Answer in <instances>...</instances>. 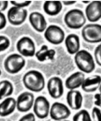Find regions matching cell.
<instances>
[{
	"label": "cell",
	"instance_id": "cell-1",
	"mask_svg": "<svg viewBox=\"0 0 101 121\" xmlns=\"http://www.w3.org/2000/svg\"><path fill=\"white\" fill-rule=\"evenodd\" d=\"M23 83L27 89L33 92L41 91L45 86L44 76L36 70H30L25 73L23 77Z\"/></svg>",
	"mask_w": 101,
	"mask_h": 121
},
{
	"label": "cell",
	"instance_id": "cell-2",
	"mask_svg": "<svg viewBox=\"0 0 101 121\" xmlns=\"http://www.w3.org/2000/svg\"><path fill=\"white\" fill-rule=\"evenodd\" d=\"M75 63L78 69L84 73H90L95 68L94 60L87 51L81 50L74 56Z\"/></svg>",
	"mask_w": 101,
	"mask_h": 121
},
{
	"label": "cell",
	"instance_id": "cell-3",
	"mask_svg": "<svg viewBox=\"0 0 101 121\" xmlns=\"http://www.w3.org/2000/svg\"><path fill=\"white\" fill-rule=\"evenodd\" d=\"M86 21V18L81 10L72 9L64 15V22L67 26L72 29H78L83 27Z\"/></svg>",
	"mask_w": 101,
	"mask_h": 121
},
{
	"label": "cell",
	"instance_id": "cell-4",
	"mask_svg": "<svg viewBox=\"0 0 101 121\" xmlns=\"http://www.w3.org/2000/svg\"><path fill=\"white\" fill-rule=\"evenodd\" d=\"M25 64L26 61L23 56L20 54L13 53L9 55L5 59L4 67L8 73L16 74L24 68Z\"/></svg>",
	"mask_w": 101,
	"mask_h": 121
},
{
	"label": "cell",
	"instance_id": "cell-5",
	"mask_svg": "<svg viewBox=\"0 0 101 121\" xmlns=\"http://www.w3.org/2000/svg\"><path fill=\"white\" fill-rule=\"evenodd\" d=\"M83 39L89 43L101 42V25L98 24H88L83 27L81 30Z\"/></svg>",
	"mask_w": 101,
	"mask_h": 121
},
{
	"label": "cell",
	"instance_id": "cell-6",
	"mask_svg": "<svg viewBox=\"0 0 101 121\" xmlns=\"http://www.w3.org/2000/svg\"><path fill=\"white\" fill-rule=\"evenodd\" d=\"M44 35L47 41L54 45L61 44L65 39L63 30L59 26L55 25H51L47 27Z\"/></svg>",
	"mask_w": 101,
	"mask_h": 121
},
{
	"label": "cell",
	"instance_id": "cell-7",
	"mask_svg": "<svg viewBox=\"0 0 101 121\" xmlns=\"http://www.w3.org/2000/svg\"><path fill=\"white\" fill-rule=\"evenodd\" d=\"M16 48L19 53L23 57H33L35 54V44L30 37L23 36L20 38L16 43Z\"/></svg>",
	"mask_w": 101,
	"mask_h": 121
},
{
	"label": "cell",
	"instance_id": "cell-8",
	"mask_svg": "<svg viewBox=\"0 0 101 121\" xmlns=\"http://www.w3.org/2000/svg\"><path fill=\"white\" fill-rule=\"evenodd\" d=\"M28 16L27 9L13 6L7 12V19L10 24L17 26L23 24Z\"/></svg>",
	"mask_w": 101,
	"mask_h": 121
},
{
	"label": "cell",
	"instance_id": "cell-9",
	"mask_svg": "<svg viewBox=\"0 0 101 121\" xmlns=\"http://www.w3.org/2000/svg\"><path fill=\"white\" fill-rule=\"evenodd\" d=\"M50 109V103L44 96L39 95L35 99L33 110L37 118L40 119L46 118L49 115Z\"/></svg>",
	"mask_w": 101,
	"mask_h": 121
},
{
	"label": "cell",
	"instance_id": "cell-10",
	"mask_svg": "<svg viewBox=\"0 0 101 121\" xmlns=\"http://www.w3.org/2000/svg\"><path fill=\"white\" fill-rule=\"evenodd\" d=\"M71 114L69 108L63 103L56 102L50 107L49 115L51 118L55 121L66 120Z\"/></svg>",
	"mask_w": 101,
	"mask_h": 121
},
{
	"label": "cell",
	"instance_id": "cell-11",
	"mask_svg": "<svg viewBox=\"0 0 101 121\" xmlns=\"http://www.w3.org/2000/svg\"><path fill=\"white\" fill-rule=\"evenodd\" d=\"M34 100V96L32 93L26 91L21 93L16 100L17 110L21 112L29 111L33 107Z\"/></svg>",
	"mask_w": 101,
	"mask_h": 121
},
{
	"label": "cell",
	"instance_id": "cell-12",
	"mask_svg": "<svg viewBox=\"0 0 101 121\" xmlns=\"http://www.w3.org/2000/svg\"><path fill=\"white\" fill-rule=\"evenodd\" d=\"M47 87L49 95L54 99H58L63 94V82L58 77H53L49 78L47 81Z\"/></svg>",
	"mask_w": 101,
	"mask_h": 121
},
{
	"label": "cell",
	"instance_id": "cell-13",
	"mask_svg": "<svg viewBox=\"0 0 101 121\" xmlns=\"http://www.w3.org/2000/svg\"><path fill=\"white\" fill-rule=\"evenodd\" d=\"M86 19L91 22H96L101 18V1H90L85 9Z\"/></svg>",
	"mask_w": 101,
	"mask_h": 121
},
{
	"label": "cell",
	"instance_id": "cell-14",
	"mask_svg": "<svg viewBox=\"0 0 101 121\" xmlns=\"http://www.w3.org/2000/svg\"><path fill=\"white\" fill-rule=\"evenodd\" d=\"M29 21L36 31L42 33L45 31L47 27V22L44 15L37 11L32 12L29 15Z\"/></svg>",
	"mask_w": 101,
	"mask_h": 121
},
{
	"label": "cell",
	"instance_id": "cell-15",
	"mask_svg": "<svg viewBox=\"0 0 101 121\" xmlns=\"http://www.w3.org/2000/svg\"><path fill=\"white\" fill-rule=\"evenodd\" d=\"M66 101L70 109L78 110L82 105L83 97L80 91L76 89L70 90L67 93Z\"/></svg>",
	"mask_w": 101,
	"mask_h": 121
},
{
	"label": "cell",
	"instance_id": "cell-16",
	"mask_svg": "<svg viewBox=\"0 0 101 121\" xmlns=\"http://www.w3.org/2000/svg\"><path fill=\"white\" fill-rule=\"evenodd\" d=\"M85 78V75L84 72L81 71L75 72L66 78L65 86L69 90L76 89L81 86Z\"/></svg>",
	"mask_w": 101,
	"mask_h": 121
},
{
	"label": "cell",
	"instance_id": "cell-17",
	"mask_svg": "<svg viewBox=\"0 0 101 121\" xmlns=\"http://www.w3.org/2000/svg\"><path fill=\"white\" fill-rule=\"evenodd\" d=\"M101 83V77L98 75H92L85 78L81 87L86 93H92L99 89Z\"/></svg>",
	"mask_w": 101,
	"mask_h": 121
},
{
	"label": "cell",
	"instance_id": "cell-18",
	"mask_svg": "<svg viewBox=\"0 0 101 121\" xmlns=\"http://www.w3.org/2000/svg\"><path fill=\"white\" fill-rule=\"evenodd\" d=\"M64 43L66 50L70 54H75L80 50V39L75 34L68 35L65 38Z\"/></svg>",
	"mask_w": 101,
	"mask_h": 121
},
{
	"label": "cell",
	"instance_id": "cell-19",
	"mask_svg": "<svg viewBox=\"0 0 101 121\" xmlns=\"http://www.w3.org/2000/svg\"><path fill=\"white\" fill-rule=\"evenodd\" d=\"M16 108V100L12 97L5 98L0 103V116L6 117L12 114Z\"/></svg>",
	"mask_w": 101,
	"mask_h": 121
},
{
	"label": "cell",
	"instance_id": "cell-20",
	"mask_svg": "<svg viewBox=\"0 0 101 121\" xmlns=\"http://www.w3.org/2000/svg\"><path fill=\"white\" fill-rule=\"evenodd\" d=\"M55 54L56 52L54 49L49 48L47 45L44 44L38 51L36 52L35 56L38 60L43 62L53 60L54 59Z\"/></svg>",
	"mask_w": 101,
	"mask_h": 121
},
{
	"label": "cell",
	"instance_id": "cell-21",
	"mask_svg": "<svg viewBox=\"0 0 101 121\" xmlns=\"http://www.w3.org/2000/svg\"><path fill=\"white\" fill-rule=\"evenodd\" d=\"M43 9L47 15L55 16L60 13L62 9V4L60 1H45L43 5Z\"/></svg>",
	"mask_w": 101,
	"mask_h": 121
},
{
	"label": "cell",
	"instance_id": "cell-22",
	"mask_svg": "<svg viewBox=\"0 0 101 121\" xmlns=\"http://www.w3.org/2000/svg\"><path fill=\"white\" fill-rule=\"evenodd\" d=\"M14 91L12 83L8 80L0 81V100L11 95Z\"/></svg>",
	"mask_w": 101,
	"mask_h": 121
},
{
	"label": "cell",
	"instance_id": "cell-23",
	"mask_svg": "<svg viewBox=\"0 0 101 121\" xmlns=\"http://www.w3.org/2000/svg\"><path fill=\"white\" fill-rule=\"evenodd\" d=\"M73 121H92L89 112L85 109L79 110L73 116Z\"/></svg>",
	"mask_w": 101,
	"mask_h": 121
},
{
	"label": "cell",
	"instance_id": "cell-24",
	"mask_svg": "<svg viewBox=\"0 0 101 121\" xmlns=\"http://www.w3.org/2000/svg\"><path fill=\"white\" fill-rule=\"evenodd\" d=\"M10 45L9 38L3 35H0V52H3L8 48Z\"/></svg>",
	"mask_w": 101,
	"mask_h": 121
},
{
	"label": "cell",
	"instance_id": "cell-25",
	"mask_svg": "<svg viewBox=\"0 0 101 121\" xmlns=\"http://www.w3.org/2000/svg\"><path fill=\"white\" fill-rule=\"evenodd\" d=\"M91 118L93 121H101V108L97 106L93 107L92 111Z\"/></svg>",
	"mask_w": 101,
	"mask_h": 121
},
{
	"label": "cell",
	"instance_id": "cell-26",
	"mask_svg": "<svg viewBox=\"0 0 101 121\" xmlns=\"http://www.w3.org/2000/svg\"><path fill=\"white\" fill-rule=\"evenodd\" d=\"M94 56L96 63L101 67V43L95 48L94 51Z\"/></svg>",
	"mask_w": 101,
	"mask_h": 121
},
{
	"label": "cell",
	"instance_id": "cell-27",
	"mask_svg": "<svg viewBox=\"0 0 101 121\" xmlns=\"http://www.w3.org/2000/svg\"><path fill=\"white\" fill-rule=\"evenodd\" d=\"M10 2L13 6L24 8V7L29 6L31 3L32 1H10Z\"/></svg>",
	"mask_w": 101,
	"mask_h": 121
},
{
	"label": "cell",
	"instance_id": "cell-28",
	"mask_svg": "<svg viewBox=\"0 0 101 121\" xmlns=\"http://www.w3.org/2000/svg\"><path fill=\"white\" fill-rule=\"evenodd\" d=\"M18 121H36L35 115L32 112H29L21 117Z\"/></svg>",
	"mask_w": 101,
	"mask_h": 121
},
{
	"label": "cell",
	"instance_id": "cell-29",
	"mask_svg": "<svg viewBox=\"0 0 101 121\" xmlns=\"http://www.w3.org/2000/svg\"><path fill=\"white\" fill-rule=\"evenodd\" d=\"M6 16L2 12H0V30L4 29L7 25Z\"/></svg>",
	"mask_w": 101,
	"mask_h": 121
},
{
	"label": "cell",
	"instance_id": "cell-30",
	"mask_svg": "<svg viewBox=\"0 0 101 121\" xmlns=\"http://www.w3.org/2000/svg\"><path fill=\"white\" fill-rule=\"evenodd\" d=\"M94 102L95 105L101 108V93H97L94 95Z\"/></svg>",
	"mask_w": 101,
	"mask_h": 121
},
{
	"label": "cell",
	"instance_id": "cell-31",
	"mask_svg": "<svg viewBox=\"0 0 101 121\" xmlns=\"http://www.w3.org/2000/svg\"><path fill=\"white\" fill-rule=\"evenodd\" d=\"M8 6V1H0V12H2L7 9Z\"/></svg>",
	"mask_w": 101,
	"mask_h": 121
},
{
	"label": "cell",
	"instance_id": "cell-32",
	"mask_svg": "<svg viewBox=\"0 0 101 121\" xmlns=\"http://www.w3.org/2000/svg\"><path fill=\"white\" fill-rule=\"evenodd\" d=\"M63 5L65 6H70L76 3V1H63L62 2Z\"/></svg>",
	"mask_w": 101,
	"mask_h": 121
},
{
	"label": "cell",
	"instance_id": "cell-33",
	"mask_svg": "<svg viewBox=\"0 0 101 121\" xmlns=\"http://www.w3.org/2000/svg\"><path fill=\"white\" fill-rule=\"evenodd\" d=\"M82 2L84 3H85V4H88L90 1H83Z\"/></svg>",
	"mask_w": 101,
	"mask_h": 121
},
{
	"label": "cell",
	"instance_id": "cell-34",
	"mask_svg": "<svg viewBox=\"0 0 101 121\" xmlns=\"http://www.w3.org/2000/svg\"><path fill=\"white\" fill-rule=\"evenodd\" d=\"M99 92L100 93H101V84H100V86H99Z\"/></svg>",
	"mask_w": 101,
	"mask_h": 121
},
{
	"label": "cell",
	"instance_id": "cell-35",
	"mask_svg": "<svg viewBox=\"0 0 101 121\" xmlns=\"http://www.w3.org/2000/svg\"><path fill=\"white\" fill-rule=\"evenodd\" d=\"M69 121V120H61V121Z\"/></svg>",
	"mask_w": 101,
	"mask_h": 121
},
{
	"label": "cell",
	"instance_id": "cell-36",
	"mask_svg": "<svg viewBox=\"0 0 101 121\" xmlns=\"http://www.w3.org/2000/svg\"><path fill=\"white\" fill-rule=\"evenodd\" d=\"M1 70L0 69V76L1 75Z\"/></svg>",
	"mask_w": 101,
	"mask_h": 121
},
{
	"label": "cell",
	"instance_id": "cell-37",
	"mask_svg": "<svg viewBox=\"0 0 101 121\" xmlns=\"http://www.w3.org/2000/svg\"></svg>",
	"mask_w": 101,
	"mask_h": 121
}]
</instances>
